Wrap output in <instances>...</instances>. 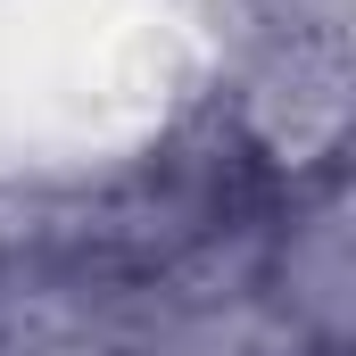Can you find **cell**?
<instances>
[{
	"instance_id": "cell-1",
	"label": "cell",
	"mask_w": 356,
	"mask_h": 356,
	"mask_svg": "<svg viewBox=\"0 0 356 356\" xmlns=\"http://www.w3.org/2000/svg\"><path fill=\"white\" fill-rule=\"evenodd\" d=\"M266 307L290 332V356H348L356 332V241H348V158L290 175L266 216Z\"/></svg>"
}]
</instances>
